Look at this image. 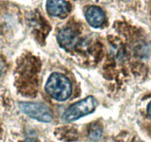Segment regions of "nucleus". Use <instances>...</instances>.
I'll list each match as a JSON object with an SVG mask.
<instances>
[{"label": "nucleus", "instance_id": "39448f33", "mask_svg": "<svg viewBox=\"0 0 151 142\" xmlns=\"http://www.w3.org/2000/svg\"><path fill=\"white\" fill-rule=\"evenodd\" d=\"M47 12L53 16H65L69 12V5L64 0H47Z\"/></svg>", "mask_w": 151, "mask_h": 142}, {"label": "nucleus", "instance_id": "0eeeda50", "mask_svg": "<svg viewBox=\"0 0 151 142\" xmlns=\"http://www.w3.org/2000/svg\"><path fill=\"white\" fill-rule=\"evenodd\" d=\"M147 113H148L149 117L151 118V102L148 104V106H147Z\"/></svg>", "mask_w": 151, "mask_h": 142}, {"label": "nucleus", "instance_id": "f257e3e1", "mask_svg": "<svg viewBox=\"0 0 151 142\" xmlns=\"http://www.w3.org/2000/svg\"><path fill=\"white\" fill-rule=\"evenodd\" d=\"M46 91L55 100L63 101L70 97L72 87L70 81L63 74L54 72L46 84Z\"/></svg>", "mask_w": 151, "mask_h": 142}, {"label": "nucleus", "instance_id": "6e6552de", "mask_svg": "<svg viewBox=\"0 0 151 142\" xmlns=\"http://www.w3.org/2000/svg\"><path fill=\"white\" fill-rule=\"evenodd\" d=\"M24 142H36L35 140H33V139H27V140L25 141Z\"/></svg>", "mask_w": 151, "mask_h": 142}, {"label": "nucleus", "instance_id": "7ed1b4c3", "mask_svg": "<svg viewBox=\"0 0 151 142\" xmlns=\"http://www.w3.org/2000/svg\"><path fill=\"white\" fill-rule=\"evenodd\" d=\"M19 109L27 116L41 122H50L53 118L51 109L43 103L21 102L19 103Z\"/></svg>", "mask_w": 151, "mask_h": 142}, {"label": "nucleus", "instance_id": "20e7f679", "mask_svg": "<svg viewBox=\"0 0 151 142\" xmlns=\"http://www.w3.org/2000/svg\"><path fill=\"white\" fill-rule=\"evenodd\" d=\"M78 41V37L75 31L70 28L61 30L58 35V41L60 47L65 49H72L75 47Z\"/></svg>", "mask_w": 151, "mask_h": 142}, {"label": "nucleus", "instance_id": "9d476101", "mask_svg": "<svg viewBox=\"0 0 151 142\" xmlns=\"http://www.w3.org/2000/svg\"><path fill=\"white\" fill-rule=\"evenodd\" d=\"M1 64H0V73H1Z\"/></svg>", "mask_w": 151, "mask_h": 142}, {"label": "nucleus", "instance_id": "1a4fd4ad", "mask_svg": "<svg viewBox=\"0 0 151 142\" xmlns=\"http://www.w3.org/2000/svg\"><path fill=\"white\" fill-rule=\"evenodd\" d=\"M134 142H143V141H134Z\"/></svg>", "mask_w": 151, "mask_h": 142}, {"label": "nucleus", "instance_id": "f03ea898", "mask_svg": "<svg viewBox=\"0 0 151 142\" xmlns=\"http://www.w3.org/2000/svg\"><path fill=\"white\" fill-rule=\"evenodd\" d=\"M97 101L93 96H88L69 106L62 115L63 121L72 122L81 117L91 113L97 106Z\"/></svg>", "mask_w": 151, "mask_h": 142}, {"label": "nucleus", "instance_id": "423d86ee", "mask_svg": "<svg viewBox=\"0 0 151 142\" xmlns=\"http://www.w3.org/2000/svg\"><path fill=\"white\" fill-rule=\"evenodd\" d=\"M87 22L94 28H99L103 25L105 20V14L103 10L97 6H91L86 12Z\"/></svg>", "mask_w": 151, "mask_h": 142}]
</instances>
